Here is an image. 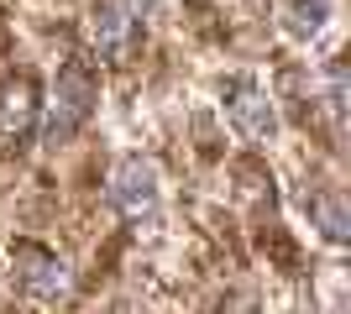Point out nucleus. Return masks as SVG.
I'll return each instance as SVG.
<instances>
[{
  "instance_id": "1a4fd4ad",
  "label": "nucleus",
  "mask_w": 351,
  "mask_h": 314,
  "mask_svg": "<svg viewBox=\"0 0 351 314\" xmlns=\"http://www.w3.org/2000/svg\"><path fill=\"white\" fill-rule=\"evenodd\" d=\"M330 116H336V131L346 126V68H330Z\"/></svg>"
},
{
  "instance_id": "f257e3e1",
  "label": "nucleus",
  "mask_w": 351,
  "mask_h": 314,
  "mask_svg": "<svg viewBox=\"0 0 351 314\" xmlns=\"http://www.w3.org/2000/svg\"><path fill=\"white\" fill-rule=\"evenodd\" d=\"M95 100H100V84H95V68L84 58H69L58 68V84H53V100H47V120L43 136L47 142H69L89 116H95Z\"/></svg>"
},
{
  "instance_id": "39448f33",
  "label": "nucleus",
  "mask_w": 351,
  "mask_h": 314,
  "mask_svg": "<svg viewBox=\"0 0 351 314\" xmlns=\"http://www.w3.org/2000/svg\"><path fill=\"white\" fill-rule=\"evenodd\" d=\"M226 116H231V126L247 142H267V136L278 131V116H273V105H267V94L252 84V79H236L231 90H226Z\"/></svg>"
},
{
  "instance_id": "7ed1b4c3",
  "label": "nucleus",
  "mask_w": 351,
  "mask_h": 314,
  "mask_svg": "<svg viewBox=\"0 0 351 314\" xmlns=\"http://www.w3.org/2000/svg\"><path fill=\"white\" fill-rule=\"evenodd\" d=\"M89 37H95V53L105 63H126L136 47V16L121 5V0H95L89 11Z\"/></svg>"
},
{
  "instance_id": "423d86ee",
  "label": "nucleus",
  "mask_w": 351,
  "mask_h": 314,
  "mask_svg": "<svg viewBox=\"0 0 351 314\" xmlns=\"http://www.w3.org/2000/svg\"><path fill=\"white\" fill-rule=\"evenodd\" d=\"M27 120H32V84L16 79V84H5V94H0V136H5V142L21 136Z\"/></svg>"
},
{
  "instance_id": "6e6552de",
  "label": "nucleus",
  "mask_w": 351,
  "mask_h": 314,
  "mask_svg": "<svg viewBox=\"0 0 351 314\" xmlns=\"http://www.w3.org/2000/svg\"><path fill=\"white\" fill-rule=\"evenodd\" d=\"M330 16V0H289V31L293 37H315Z\"/></svg>"
},
{
  "instance_id": "9d476101",
  "label": "nucleus",
  "mask_w": 351,
  "mask_h": 314,
  "mask_svg": "<svg viewBox=\"0 0 351 314\" xmlns=\"http://www.w3.org/2000/svg\"><path fill=\"white\" fill-rule=\"evenodd\" d=\"M121 5H126L132 16H147V11H158V0H121Z\"/></svg>"
},
{
  "instance_id": "f03ea898",
  "label": "nucleus",
  "mask_w": 351,
  "mask_h": 314,
  "mask_svg": "<svg viewBox=\"0 0 351 314\" xmlns=\"http://www.w3.org/2000/svg\"><path fill=\"white\" fill-rule=\"evenodd\" d=\"M110 209L121 220H152L158 215V168L147 157H121L110 173Z\"/></svg>"
},
{
  "instance_id": "0eeeda50",
  "label": "nucleus",
  "mask_w": 351,
  "mask_h": 314,
  "mask_svg": "<svg viewBox=\"0 0 351 314\" xmlns=\"http://www.w3.org/2000/svg\"><path fill=\"white\" fill-rule=\"evenodd\" d=\"M309 209H315V220H320L325 241H336V246H341V241H351V215H346V205H341L336 194H320Z\"/></svg>"
},
{
  "instance_id": "20e7f679",
  "label": "nucleus",
  "mask_w": 351,
  "mask_h": 314,
  "mask_svg": "<svg viewBox=\"0 0 351 314\" xmlns=\"http://www.w3.org/2000/svg\"><path fill=\"white\" fill-rule=\"evenodd\" d=\"M16 272H21V288H27L32 299H43V304H53V299H63L69 293V262L63 257H53V252H43V246H16Z\"/></svg>"
}]
</instances>
